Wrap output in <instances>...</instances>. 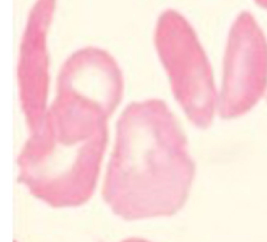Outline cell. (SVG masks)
Wrapping results in <instances>:
<instances>
[{
	"instance_id": "obj_1",
	"label": "cell",
	"mask_w": 267,
	"mask_h": 242,
	"mask_svg": "<svg viewBox=\"0 0 267 242\" xmlns=\"http://www.w3.org/2000/svg\"><path fill=\"white\" fill-rule=\"evenodd\" d=\"M196 175L189 138L162 99L135 101L116 121L102 198L124 222L173 217L190 198Z\"/></svg>"
},
{
	"instance_id": "obj_3",
	"label": "cell",
	"mask_w": 267,
	"mask_h": 242,
	"mask_svg": "<svg viewBox=\"0 0 267 242\" xmlns=\"http://www.w3.org/2000/svg\"><path fill=\"white\" fill-rule=\"evenodd\" d=\"M154 47L184 115L195 128L208 129L219 110V91L192 24L176 9H165L156 24Z\"/></svg>"
},
{
	"instance_id": "obj_4",
	"label": "cell",
	"mask_w": 267,
	"mask_h": 242,
	"mask_svg": "<svg viewBox=\"0 0 267 242\" xmlns=\"http://www.w3.org/2000/svg\"><path fill=\"white\" fill-rule=\"evenodd\" d=\"M267 91V38L255 16L242 11L228 33L219 115L236 120L253 110Z\"/></svg>"
},
{
	"instance_id": "obj_8",
	"label": "cell",
	"mask_w": 267,
	"mask_h": 242,
	"mask_svg": "<svg viewBox=\"0 0 267 242\" xmlns=\"http://www.w3.org/2000/svg\"><path fill=\"white\" fill-rule=\"evenodd\" d=\"M121 242H151V241H146V239H138V238H129V239H124Z\"/></svg>"
},
{
	"instance_id": "obj_5",
	"label": "cell",
	"mask_w": 267,
	"mask_h": 242,
	"mask_svg": "<svg viewBox=\"0 0 267 242\" xmlns=\"http://www.w3.org/2000/svg\"><path fill=\"white\" fill-rule=\"evenodd\" d=\"M58 90L91 99L115 113L124 96V77L112 55L99 47H83L74 52L58 75Z\"/></svg>"
},
{
	"instance_id": "obj_7",
	"label": "cell",
	"mask_w": 267,
	"mask_h": 242,
	"mask_svg": "<svg viewBox=\"0 0 267 242\" xmlns=\"http://www.w3.org/2000/svg\"><path fill=\"white\" fill-rule=\"evenodd\" d=\"M255 3L258 5V7H261L263 9H266V11H267V0H255Z\"/></svg>"
},
{
	"instance_id": "obj_6",
	"label": "cell",
	"mask_w": 267,
	"mask_h": 242,
	"mask_svg": "<svg viewBox=\"0 0 267 242\" xmlns=\"http://www.w3.org/2000/svg\"><path fill=\"white\" fill-rule=\"evenodd\" d=\"M55 9V0H38L30 14L22 41L19 74L27 93V110L35 129L46 115L43 113L47 93V49L46 36Z\"/></svg>"
},
{
	"instance_id": "obj_2",
	"label": "cell",
	"mask_w": 267,
	"mask_h": 242,
	"mask_svg": "<svg viewBox=\"0 0 267 242\" xmlns=\"http://www.w3.org/2000/svg\"><path fill=\"white\" fill-rule=\"evenodd\" d=\"M110 117L94 101L58 90L35 138L43 183L54 204L79 206L93 196L109 145Z\"/></svg>"
}]
</instances>
